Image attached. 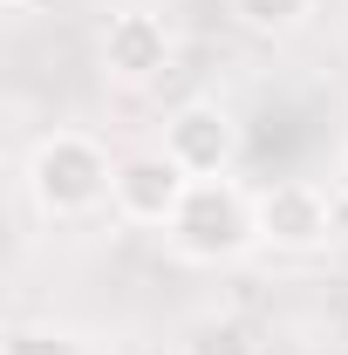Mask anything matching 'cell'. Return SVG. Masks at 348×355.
Here are the masks:
<instances>
[{
    "mask_svg": "<svg viewBox=\"0 0 348 355\" xmlns=\"http://www.w3.org/2000/svg\"><path fill=\"white\" fill-rule=\"evenodd\" d=\"M171 246L198 266H218V260H239L253 239H260V219H253V198L232 184V178H191L177 219L164 225Z\"/></svg>",
    "mask_w": 348,
    "mask_h": 355,
    "instance_id": "7a4b0ae2",
    "label": "cell"
},
{
    "mask_svg": "<svg viewBox=\"0 0 348 355\" xmlns=\"http://www.w3.org/2000/svg\"><path fill=\"white\" fill-rule=\"evenodd\" d=\"M191 355H260V342H253L246 321H205L191 335Z\"/></svg>",
    "mask_w": 348,
    "mask_h": 355,
    "instance_id": "9c48e42d",
    "label": "cell"
},
{
    "mask_svg": "<svg viewBox=\"0 0 348 355\" xmlns=\"http://www.w3.org/2000/svg\"><path fill=\"white\" fill-rule=\"evenodd\" d=\"M253 219H260L266 246H287V253H307L335 232V212H328V191L307 184V178H273L260 198H253Z\"/></svg>",
    "mask_w": 348,
    "mask_h": 355,
    "instance_id": "277c9868",
    "label": "cell"
},
{
    "mask_svg": "<svg viewBox=\"0 0 348 355\" xmlns=\"http://www.w3.org/2000/svg\"><path fill=\"white\" fill-rule=\"evenodd\" d=\"M110 184H116V164H110V150L82 130H55L35 144V157H28V198L42 205L48 219H82L96 212L103 198H110Z\"/></svg>",
    "mask_w": 348,
    "mask_h": 355,
    "instance_id": "6da1fadb",
    "label": "cell"
},
{
    "mask_svg": "<svg viewBox=\"0 0 348 355\" xmlns=\"http://www.w3.org/2000/svg\"><path fill=\"white\" fill-rule=\"evenodd\" d=\"M164 150L184 164V178H225L239 157V123L218 103H184L164 123Z\"/></svg>",
    "mask_w": 348,
    "mask_h": 355,
    "instance_id": "5b68a950",
    "label": "cell"
},
{
    "mask_svg": "<svg viewBox=\"0 0 348 355\" xmlns=\"http://www.w3.org/2000/svg\"><path fill=\"white\" fill-rule=\"evenodd\" d=\"M0 355H89V349L69 328H35V321H21V328H7Z\"/></svg>",
    "mask_w": 348,
    "mask_h": 355,
    "instance_id": "52a82bcc",
    "label": "cell"
},
{
    "mask_svg": "<svg viewBox=\"0 0 348 355\" xmlns=\"http://www.w3.org/2000/svg\"><path fill=\"white\" fill-rule=\"evenodd\" d=\"M307 7H314V0H232V14H239L246 28H260V35H287V28H301Z\"/></svg>",
    "mask_w": 348,
    "mask_h": 355,
    "instance_id": "ba28073f",
    "label": "cell"
},
{
    "mask_svg": "<svg viewBox=\"0 0 348 355\" xmlns=\"http://www.w3.org/2000/svg\"><path fill=\"white\" fill-rule=\"evenodd\" d=\"M103 69L116 76V83H157L164 69H171V28L157 21V14H143V7H123V14H110V28H103Z\"/></svg>",
    "mask_w": 348,
    "mask_h": 355,
    "instance_id": "8992f818",
    "label": "cell"
},
{
    "mask_svg": "<svg viewBox=\"0 0 348 355\" xmlns=\"http://www.w3.org/2000/svg\"><path fill=\"white\" fill-rule=\"evenodd\" d=\"M191 178L171 150H137V157H116V184H110V205L130 225H171L177 205H184Z\"/></svg>",
    "mask_w": 348,
    "mask_h": 355,
    "instance_id": "3957f363",
    "label": "cell"
}]
</instances>
